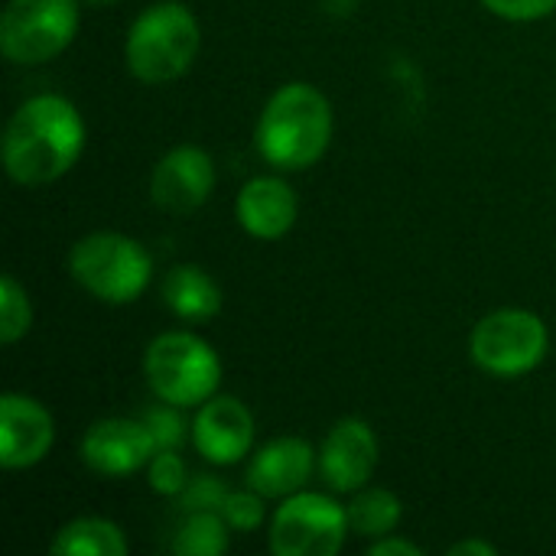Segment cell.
I'll list each match as a JSON object with an SVG mask.
<instances>
[{"instance_id": "1", "label": "cell", "mask_w": 556, "mask_h": 556, "mask_svg": "<svg viewBox=\"0 0 556 556\" xmlns=\"http://www.w3.org/2000/svg\"><path fill=\"white\" fill-rule=\"evenodd\" d=\"M85 150V121L62 94H33L7 121L3 169L16 186L62 179Z\"/></svg>"}, {"instance_id": "2", "label": "cell", "mask_w": 556, "mask_h": 556, "mask_svg": "<svg viewBox=\"0 0 556 556\" xmlns=\"http://www.w3.org/2000/svg\"><path fill=\"white\" fill-rule=\"evenodd\" d=\"M332 127L336 121L329 98L309 81H287L267 98L257 117L254 143L274 169L300 173L323 160Z\"/></svg>"}, {"instance_id": "3", "label": "cell", "mask_w": 556, "mask_h": 556, "mask_svg": "<svg viewBox=\"0 0 556 556\" xmlns=\"http://www.w3.org/2000/svg\"><path fill=\"white\" fill-rule=\"evenodd\" d=\"M202 49L195 13L179 0H160L140 10L124 39V62L134 78L166 85L182 78Z\"/></svg>"}, {"instance_id": "4", "label": "cell", "mask_w": 556, "mask_h": 556, "mask_svg": "<svg viewBox=\"0 0 556 556\" xmlns=\"http://www.w3.org/2000/svg\"><path fill=\"white\" fill-rule=\"evenodd\" d=\"M72 280L108 306H127L140 300L153 280L150 251L121 231H91L68 251Z\"/></svg>"}, {"instance_id": "5", "label": "cell", "mask_w": 556, "mask_h": 556, "mask_svg": "<svg viewBox=\"0 0 556 556\" xmlns=\"http://www.w3.org/2000/svg\"><path fill=\"white\" fill-rule=\"evenodd\" d=\"M143 378L150 391L176 407H202L218 394L222 358L218 352L192 332H160L143 352Z\"/></svg>"}, {"instance_id": "6", "label": "cell", "mask_w": 556, "mask_h": 556, "mask_svg": "<svg viewBox=\"0 0 556 556\" xmlns=\"http://www.w3.org/2000/svg\"><path fill=\"white\" fill-rule=\"evenodd\" d=\"M551 349L547 323L518 306L495 309L482 316L469 336L472 362L492 378H521L531 375Z\"/></svg>"}, {"instance_id": "7", "label": "cell", "mask_w": 556, "mask_h": 556, "mask_svg": "<svg viewBox=\"0 0 556 556\" xmlns=\"http://www.w3.org/2000/svg\"><path fill=\"white\" fill-rule=\"evenodd\" d=\"M78 23V0H7L0 52L13 65H42L72 46Z\"/></svg>"}, {"instance_id": "8", "label": "cell", "mask_w": 556, "mask_h": 556, "mask_svg": "<svg viewBox=\"0 0 556 556\" xmlns=\"http://www.w3.org/2000/svg\"><path fill=\"white\" fill-rule=\"evenodd\" d=\"M349 511L332 495L296 492L280 498L270 518L267 544L277 556H332L349 541Z\"/></svg>"}, {"instance_id": "9", "label": "cell", "mask_w": 556, "mask_h": 556, "mask_svg": "<svg viewBox=\"0 0 556 556\" xmlns=\"http://www.w3.org/2000/svg\"><path fill=\"white\" fill-rule=\"evenodd\" d=\"M156 440L143 420L104 417L94 420L81 437V463L104 479H121L150 466Z\"/></svg>"}, {"instance_id": "10", "label": "cell", "mask_w": 556, "mask_h": 556, "mask_svg": "<svg viewBox=\"0 0 556 556\" xmlns=\"http://www.w3.org/2000/svg\"><path fill=\"white\" fill-rule=\"evenodd\" d=\"M375 469H378L375 430L358 417L339 420L319 446V476L326 489L336 495H355L368 485Z\"/></svg>"}, {"instance_id": "11", "label": "cell", "mask_w": 556, "mask_h": 556, "mask_svg": "<svg viewBox=\"0 0 556 556\" xmlns=\"http://www.w3.org/2000/svg\"><path fill=\"white\" fill-rule=\"evenodd\" d=\"M212 189H215V163L195 143L173 147L150 173V199L156 208L169 215H186L202 208Z\"/></svg>"}, {"instance_id": "12", "label": "cell", "mask_w": 556, "mask_h": 556, "mask_svg": "<svg viewBox=\"0 0 556 556\" xmlns=\"http://www.w3.org/2000/svg\"><path fill=\"white\" fill-rule=\"evenodd\" d=\"M254 414L231 394L208 397L192 420V446L212 466H235L254 450Z\"/></svg>"}, {"instance_id": "13", "label": "cell", "mask_w": 556, "mask_h": 556, "mask_svg": "<svg viewBox=\"0 0 556 556\" xmlns=\"http://www.w3.org/2000/svg\"><path fill=\"white\" fill-rule=\"evenodd\" d=\"M55 443V420L29 394L7 391L0 397V466L16 472V469H33L49 456Z\"/></svg>"}, {"instance_id": "14", "label": "cell", "mask_w": 556, "mask_h": 556, "mask_svg": "<svg viewBox=\"0 0 556 556\" xmlns=\"http://www.w3.org/2000/svg\"><path fill=\"white\" fill-rule=\"evenodd\" d=\"M316 466H319V453L303 437H277L251 456L244 482L267 502L290 498L303 492Z\"/></svg>"}, {"instance_id": "15", "label": "cell", "mask_w": 556, "mask_h": 556, "mask_svg": "<svg viewBox=\"0 0 556 556\" xmlns=\"http://www.w3.org/2000/svg\"><path fill=\"white\" fill-rule=\"evenodd\" d=\"M235 215L251 238L277 241L296 225L300 202H296V192L287 179L254 176L241 186L238 202H235Z\"/></svg>"}, {"instance_id": "16", "label": "cell", "mask_w": 556, "mask_h": 556, "mask_svg": "<svg viewBox=\"0 0 556 556\" xmlns=\"http://www.w3.org/2000/svg\"><path fill=\"white\" fill-rule=\"evenodd\" d=\"M163 303L186 323H208L222 313V287L199 264H176L163 277Z\"/></svg>"}, {"instance_id": "17", "label": "cell", "mask_w": 556, "mask_h": 556, "mask_svg": "<svg viewBox=\"0 0 556 556\" xmlns=\"http://www.w3.org/2000/svg\"><path fill=\"white\" fill-rule=\"evenodd\" d=\"M55 556H124L127 538L108 518H75L59 528L55 541L49 544Z\"/></svg>"}, {"instance_id": "18", "label": "cell", "mask_w": 556, "mask_h": 556, "mask_svg": "<svg viewBox=\"0 0 556 556\" xmlns=\"http://www.w3.org/2000/svg\"><path fill=\"white\" fill-rule=\"evenodd\" d=\"M349 511V528L352 534L365 538V541H378V538H388L397 531L401 518H404V508H401V498L388 489H362L352 495V502L345 505Z\"/></svg>"}, {"instance_id": "19", "label": "cell", "mask_w": 556, "mask_h": 556, "mask_svg": "<svg viewBox=\"0 0 556 556\" xmlns=\"http://www.w3.org/2000/svg\"><path fill=\"white\" fill-rule=\"evenodd\" d=\"M231 544V528L218 511H192L173 538L176 556H222Z\"/></svg>"}, {"instance_id": "20", "label": "cell", "mask_w": 556, "mask_h": 556, "mask_svg": "<svg viewBox=\"0 0 556 556\" xmlns=\"http://www.w3.org/2000/svg\"><path fill=\"white\" fill-rule=\"evenodd\" d=\"M33 326V303L23 283L13 274H3L0 280V342L16 345Z\"/></svg>"}, {"instance_id": "21", "label": "cell", "mask_w": 556, "mask_h": 556, "mask_svg": "<svg viewBox=\"0 0 556 556\" xmlns=\"http://www.w3.org/2000/svg\"><path fill=\"white\" fill-rule=\"evenodd\" d=\"M147 485L163 498H179L182 489L189 485L186 459L176 450H156L147 466Z\"/></svg>"}, {"instance_id": "22", "label": "cell", "mask_w": 556, "mask_h": 556, "mask_svg": "<svg viewBox=\"0 0 556 556\" xmlns=\"http://www.w3.org/2000/svg\"><path fill=\"white\" fill-rule=\"evenodd\" d=\"M264 495H257L254 489H241V492H228V502L222 508V518L228 521L231 531L238 534H251L264 525L267 508H264Z\"/></svg>"}, {"instance_id": "23", "label": "cell", "mask_w": 556, "mask_h": 556, "mask_svg": "<svg viewBox=\"0 0 556 556\" xmlns=\"http://www.w3.org/2000/svg\"><path fill=\"white\" fill-rule=\"evenodd\" d=\"M179 410H182V407L163 401L160 407H150V410L143 414V424H147V430L153 433L156 450H179L182 440H186V433H192V427L182 420Z\"/></svg>"}, {"instance_id": "24", "label": "cell", "mask_w": 556, "mask_h": 556, "mask_svg": "<svg viewBox=\"0 0 556 556\" xmlns=\"http://www.w3.org/2000/svg\"><path fill=\"white\" fill-rule=\"evenodd\" d=\"M228 492L231 489L218 476H192L189 485L179 495V511L182 515H192V511H218L222 515V508L228 502Z\"/></svg>"}, {"instance_id": "25", "label": "cell", "mask_w": 556, "mask_h": 556, "mask_svg": "<svg viewBox=\"0 0 556 556\" xmlns=\"http://www.w3.org/2000/svg\"><path fill=\"white\" fill-rule=\"evenodd\" d=\"M495 16L511 23H534L556 10V0H482Z\"/></svg>"}, {"instance_id": "26", "label": "cell", "mask_w": 556, "mask_h": 556, "mask_svg": "<svg viewBox=\"0 0 556 556\" xmlns=\"http://www.w3.org/2000/svg\"><path fill=\"white\" fill-rule=\"evenodd\" d=\"M368 554L371 556H424V547H420V544H414V541H404V538L388 534V538L371 541V544H368Z\"/></svg>"}, {"instance_id": "27", "label": "cell", "mask_w": 556, "mask_h": 556, "mask_svg": "<svg viewBox=\"0 0 556 556\" xmlns=\"http://www.w3.org/2000/svg\"><path fill=\"white\" fill-rule=\"evenodd\" d=\"M498 547L489 544V541H479V538H469V541H459L450 547V556H495Z\"/></svg>"}, {"instance_id": "28", "label": "cell", "mask_w": 556, "mask_h": 556, "mask_svg": "<svg viewBox=\"0 0 556 556\" xmlns=\"http://www.w3.org/2000/svg\"><path fill=\"white\" fill-rule=\"evenodd\" d=\"M81 3H88V7H111V3H117V0H81Z\"/></svg>"}]
</instances>
